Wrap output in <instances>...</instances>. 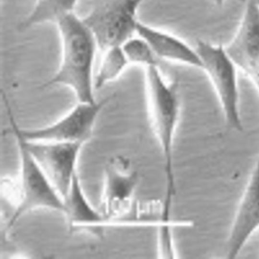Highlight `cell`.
Here are the masks:
<instances>
[{
	"mask_svg": "<svg viewBox=\"0 0 259 259\" xmlns=\"http://www.w3.org/2000/svg\"><path fill=\"white\" fill-rule=\"evenodd\" d=\"M61 42V59L58 69L43 88L61 85L69 88L77 101L93 103L94 67L99 50L93 33L82 18L74 12L56 24Z\"/></svg>",
	"mask_w": 259,
	"mask_h": 259,
	"instance_id": "cell-1",
	"label": "cell"
},
{
	"mask_svg": "<svg viewBox=\"0 0 259 259\" xmlns=\"http://www.w3.org/2000/svg\"><path fill=\"white\" fill-rule=\"evenodd\" d=\"M148 114L153 132L159 143L164 162L165 182H176L174 148L181 114L177 82H169L159 66L144 68Z\"/></svg>",
	"mask_w": 259,
	"mask_h": 259,
	"instance_id": "cell-2",
	"label": "cell"
},
{
	"mask_svg": "<svg viewBox=\"0 0 259 259\" xmlns=\"http://www.w3.org/2000/svg\"><path fill=\"white\" fill-rule=\"evenodd\" d=\"M217 97L225 121L230 128L242 132L238 69L225 46L199 40L195 47Z\"/></svg>",
	"mask_w": 259,
	"mask_h": 259,
	"instance_id": "cell-3",
	"label": "cell"
},
{
	"mask_svg": "<svg viewBox=\"0 0 259 259\" xmlns=\"http://www.w3.org/2000/svg\"><path fill=\"white\" fill-rule=\"evenodd\" d=\"M141 0H96L82 18L102 52L122 46L136 34Z\"/></svg>",
	"mask_w": 259,
	"mask_h": 259,
	"instance_id": "cell-4",
	"label": "cell"
},
{
	"mask_svg": "<svg viewBox=\"0 0 259 259\" xmlns=\"http://www.w3.org/2000/svg\"><path fill=\"white\" fill-rule=\"evenodd\" d=\"M20 156V185L19 200L7 226L11 229L24 214L37 208L65 212L63 198L45 175L25 147L15 126L11 125Z\"/></svg>",
	"mask_w": 259,
	"mask_h": 259,
	"instance_id": "cell-5",
	"label": "cell"
},
{
	"mask_svg": "<svg viewBox=\"0 0 259 259\" xmlns=\"http://www.w3.org/2000/svg\"><path fill=\"white\" fill-rule=\"evenodd\" d=\"M102 211L109 226H126L125 218L136 202L139 176L131 161L123 156L111 158L106 164Z\"/></svg>",
	"mask_w": 259,
	"mask_h": 259,
	"instance_id": "cell-6",
	"label": "cell"
},
{
	"mask_svg": "<svg viewBox=\"0 0 259 259\" xmlns=\"http://www.w3.org/2000/svg\"><path fill=\"white\" fill-rule=\"evenodd\" d=\"M114 95L93 103L78 102L55 122L41 127L24 129L21 135L28 141L85 143L92 137L97 118Z\"/></svg>",
	"mask_w": 259,
	"mask_h": 259,
	"instance_id": "cell-7",
	"label": "cell"
},
{
	"mask_svg": "<svg viewBox=\"0 0 259 259\" xmlns=\"http://www.w3.org/2000/svg\"><path fill=\"white\" fill-rule=\"evenodd\" d=\"M15 123L25 147L64 200L77 174V161L84 144L26 141L20 134L17 121Z\"/></svg>",
	"mask_w": 259,
	"mask_h": 259,
	"instance_id": "cell-8",
	"label": "cell"
},
{
	"mask_svg": "<svg viewBox=\"0 0 259 259\" xmlns=\"http://www.w3.org/2000/svg\"><path fill=\"white\" fill-rule=\"evenodd\" d=\"M258 229L259 154L235 212L226 243V257L236 258Z\"/></svg>",
	"mask_w": 259,
	"mask_h": 259,
	"instance_id": "cell-9",
	"label": "cell"
},
{
	"mask_svg": "<svg viewBox=\"0 0 259 259\" xmlns=\"http://www.w3.org/2000/svg\"><path fill=\"white\" fill-rule=\"evenodd\" d=\"M136 33L149 44L160 60L202 69V61L196 48L178 36L140 21Z\"/></svg>",
	"mask_w": 259,
	"mask_h": 259,
	"instance_id": "cell-10",
	"label": "cell"
},
{
	"mask_svg": "<svg viewBox=\"0 0 259 259\" xmlns=\"http://www.w3.org/2000/svg\"><path fill=\"white\" fill-rule=\"evenodd\" d=\"M226 51L236 65L259 58V5L256 0H246L241 20Z\"/></svg>",
	"mask_w": 259,
	"mask_h": 259,
	"instance_id": "cell-11",
	"label": "cell"
},
{
	"mask_svg": "<svg viewBox=\"0 0 259 259\" xmlns=\"http://www.w3.org/2000/svg\"><path fill=\"white\" fill-rule=\"evenodd\" d=\"M65 212L70 232L80 229H100L109 226L101 211L96 209L84 193L76 174L64 199Z\"/></svg>",
	"mask_w": 259,
	"mask_h": 259,
	"instance_id": "cell-12",
	"label": "cell"
},
{
	"mask_svg": "<svg viewBox=\"0 0 259 259\" xmlns=\"http://www.w3.org/2000/svg\"><path fill=\"white\" fill-rule=\"evenodd\" d=\"M79 0H36L32 10L20 25L22 29L48 23L55 24L74 12Z\"/></svg>",
	"mask_w": 259,
	"mask_h": 259,
	"instance_id": "cell-13",
	"label": "cell"
},
{
	"mask_svg": "<svg viewBox=\"0 0 259 259\" xmlns=\"http://www.w3.org/2000/svg\"><path fill=\"white\" fill-rule=\"evenodd\" d=\"M94 84L98 90L118 79L131 65L121 46L115 47L103 52Z\"/></svg>",
	"mask_w": 259,
	"mask_h": 259,
	"instance_id": "cell-14",
	"label": "cell"
},
{
	"mask_svg": "<svg viewBox=\"0 0 259 259\" xmlns=\"http://www.w3.org/2000/svg\"><path fill=\"white\" fill-rule=\"evenodd\" d=\"M130 64L145 68L158 66V59L149 44L137 35L131 37L121 46Z\"/></svg>",
	"mask_w": 259,
	"mask_h": 259,
	"instance_id": "cell-15",
	"label": "cell"
},
{
	"mask_svg": "<svg viewBox=\"0 0 259 259\" xmlns=\"http://www.w3.org/2000/svg\"><path fill=\"white\" fill-rule=\"evenodd\" d=\"M212 2L216 5L220 6L223 5L226 0H211Z\"/></svg>",
	"mask_w": 259,
	"mask_h": 259,
	"instance_id": "cell-16",
	"label": "cell"
},
{
	"mask_svg": "<svg viewBox=\"0 0 259 259\" xmlns=\"http://www.w3.org/2000/svg\"><path fill=\"white\" fill-rule=\"evenodd\" d=\"M256 1H257V3H258V4L259 5V0H256Z\"/></svg>",
	"mask_w": 259,
	"mask_h": 259,
	"instance_id": "cell-17",
	"label": "cell"
}]
</instances>
